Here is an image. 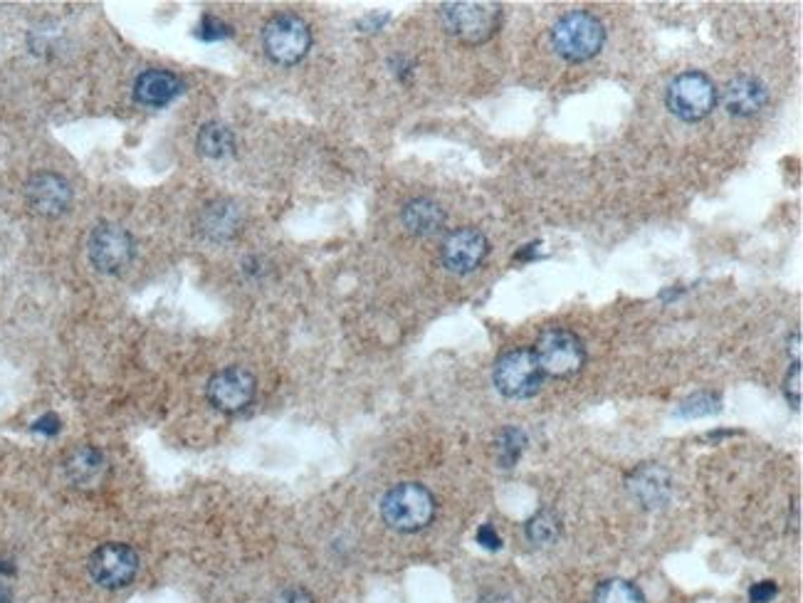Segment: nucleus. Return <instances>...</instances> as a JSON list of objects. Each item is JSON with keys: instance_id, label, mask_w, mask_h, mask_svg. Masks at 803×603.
<instances>
[{"instance_id": "nucleus-1", "label": "nucleus", "mask_w": 803, "mask_h": 603, "mask_svg": "<svg viewBox=\"0 0 803 603\" xmlns=\"http://www.w3.org/2000/svg\"><path fill=\"white\" fill-rule=\"evenodd\" d=\"M606 43V28L596 15L586 10H574L559 18L551 28V45L554 53L566 63H586L596 57Z\"/></svg>"}, {"instance_id": "nucleus-2", "label": "nucleus", "mask_w": 803, "mask_h": 603, "mask_svg": "<svg viewBox=\"0 0 803 603\" xmlns=\"http://www.w3.org/2000/svg\"><path fill=\"white\" fill-rule=\"evenodd\" d=\"M381 517L396 531H418L436 517V497L418 482L391 487L381 500Z\"/></svg>"}, {"instance_id": "nucleus-3", "label": "nucleus", "mask_w": 803, "mask_h": 603, "mask_svg": "<svg viewBox=\"0 0 803 603\" xmlns=\"http://www.w3.org/2000/svg\"><path fill=\"white\" fill-rule=\"evenodd\" d=\"M502 10L495 3H446L440 20L448 35L465 45H480L497 33Z\"/></svg>"}, {"instance_id": "nucleus-4", "label": "nucleus", "mask_w": 803, "mask_h": 603, "mask_svg": "<svg viewBox=\"0 0 803 603\" xmlns=\"http://www.w3.org/2000/svg\"><path fill=\"white\" fill-rule=\"evenodd\" d=\"M666 105L682 122H700L717 107V87L705 73H682L670 83Z\"/></svg>"}, {"instance_id": "nucleus-5", "label": "nucleus", "mask_w": 803, "mask_h": 603, "mask_svg": "<svg viewBox=\"0 0 803 603\" xmlns=\"http://www.w3.org/2000/svg\"><path fill=\"white\" fill-rule=\"evenodd\" d=\"M263 47L273 63L285 67L297 65L312 47V30L299 15H277L263 30Z\"/></svg>"}, {"instance_id": "nucleus-6", "label": "nucleus", "mask_w": 803, "mask_h": 603, "mask_svg": "<svg viewBox=\"0 0 803 603\" xmlns=\"http://www.w3.org/2000/svg\"><path fill=\"white\" fill-rule=\"evenodd\" d=\"M492 379H495V386L502 396L521 401L539 394L544 374H541L535 351L512 349L497 359Z\"/></svg>"}, {"instance_id": "nucleus-7", "label": "nucleus", "mask_w": 803, "mask_h": 603, "mask_svg": "<svg viewBox=\"0 0 803 603\" xmlns=\"http://www.w3.org/2000/svg\"><path fill=\"white\" fill-rule=\"evenodd\" d=\"M535 357L541 366V374L549 379H569L579 374L586 364V349L574 331L549 329L539 337Z\"/></svg>"}, {"instance_id": "nucleus-8", "label": "nucleus", "mask_w": 803, "mask_h": 603, "mask_svg": "<svg viewBox=\"0 0 803 603\" xmlns=\"http://www.w3.org/2000/svg\"><path fill=\"white\" fill-rule=\"evenodd\" d=\"M89 260L99 273L117 275L134 260V238L117 223H99L89 235Z\"/></svg>"}, {"instance_id": "nucleus-9", "label": "nucleus", "mask_w": 803, "mask_h": 603, "mask_svg": "<svg viewBox=\"0 0 803 603\" xmlns=\"http://www.w3.org/2000/svg\"><path fill=\"white\" fill-rule=\"evenodd\" d=\"M255 376L243 366H228L208 381V401L223 414H238L255 398Z\"/></svg>"}, {"instance_id": "nucleus-10", "label": "nucleus", "mask_w": 803, "mask_h": 603, "mask_svg": "<svg viewBox=\"0 0 803 603\" xmlns=\"http://www.w3.org/2000/svg\"><path fill=\"white\" fill-rule=\"evenodd\" d=\"M139 571V557L127 545H102L89 557V574L105 589H122L132 584Z\"/></svg>"}, {"instance_id": "nucleus-11", "label": "nucleus", "mask_w": 803, "mask_h": 603, "mask_svg": "<svg viewBox=\"0 0 803 603\" xmlns=\"http://www.w3.org/2000/svg\"><path fill=\"white\" fill-rule=\"evenodd\" d=\"M490 253L487 238L480 233L477 228H458L453 233H448L443 250H440V257H443V265L455 275H468L475 273V270L485 263Z\"/></svg>"}, {"instance_id": "nucleus-12", "label": "nucleus", "mask_w": 803, "mask_h": 603, "mask_svg": "<svg viewBox=\"0 0 803 603\" xmlns=\"http://www.w3.org/2000/svg\"><path fill=\"white\" fill-rule=\"evenodd\" d=\"M25 200L37 216L57 218L73 204V188L63 176L43 171V174H35L28 180Z\"/></svg>"}, {"instance_id": "nucleus-13", "label": "nucleus", "mask_w": 803, "mask_h": 603, "mask_svg": "<svg viewBox=\"0 0 803 603\" xmlns=\"http://www.w3.org/2000/svg\"><path fill=\"white\" fill-rule=\"evenodd\" d=\"M198 230L213 243H228L243 230V210L233 200H213L200 210Z\"/></svg>"}, {"instance_id": "nucleus-14", "label": "nucleus", "mask_w": 803, "mask_h": 603, "mask_svg": "<svg viewBox=\"0 0 803 603\" xmlns=\"http://www.w3.org/2000/svg\"><path fill=\"white\" fill-rule=\"evenodd\" d=\"M769 99L767 85L757 77H735L722 89V107L732 117H755L765 109Z\"/></svg>"}, {"instance_id": "nucleus-15", "label": "nucleus", "mask_w": 803, "mask_h": 603, "mask_svg": "<svg viewBox=\"0 0 803 603\" xmlns=\"http://www.w3.org/2000/svg\"><path fill=\"white\" fill-rule=\"evenodd\" d=\"M184 79L168 73V69H146L136 77L134 97L139 105L144 107H166L174 102L176 97L184 95Z\"/></svg>"}, {"instance_id": "nucleus-16", "label": "nucleus", "mask_w": 803, "mask_h": 603, "mask_svg": "<svg viewBox=\"0 0 803 603\" xmlns=\"http://www.w3.org/2000/svg\"><path fill=\"white\" fill-rule=\"evenodd\" d=\"M628 490L642 507H662L670 500L672 480L658 465H642L628 480Z\"/></svg>"}, {"instance_id": "nucleus-17", "label": "nucleus", "mask_w": 803, "mask_h": 603, "mask_svg": "<svg viewBox=\"0 0 803 603\" xmlns=\"http://www.w3.org/2000/svg\"><path fill=\"white\" fill-rule=\"evenodd\" d=\"M400 220H404L408 233L426 238V235H436L443 230L446 210L440 208L436 200L416 198V200H410V204H406L404 213H400Z\"/></svg>"}, {"instance_id": "nucleus-18", "label": "nucleus", "mask_w": 803, "mask_h": 603, "mask_svg": "<svg viewBox=\"0 0 803 603\" xmlns=\"http://www.w3.org/2000/svg\"><path fill=\"white\" fill-rule=\"evenodd\" d=\"M196 146L206 158H228L235 151V134L223 122H208L200 127Z\"/></svg>"}, {"instance_id": "nucleus-19", "label": "nucleus", "mask_w": 803, "mask_h": 603, "mask_svg": "<svg viewBox=\"0 0 803 603\" xmlns=\"http://www.w3.org/2000/svg\"><path fill=\"white\" fill-rule=\"evenodd\" d=\"M67 472L79 487L95 485L99 475L105 472V458L102 452L95 448H79L73 458L67 462Z\"/></svg>"}, {"instance_id": "nucleus-20", "label": "nucleus", "mask_w": 803, "mask_h": 603, "mask_svg": "<svg viewBox=\"0 0 803 603\" xmlns=\"http://www.w3.org/2000/svg\"><path fill=\"white\" fill-rule=\"evenodd\" d=\"M594 603H646V596L640 594L636 584H630L626 579H608L598 584Z\"/></svg>"}, {"instance_id": "nucleus-21", "label": "nucleus", "mask_w": 803, "mask_h": 603, "mask_svg": "<svg viewBox=\"0 0 803 603\" xmlns=\"http://www.w3.org/2000/svg\"><path fill=\"white\" fill-rule=\"evenodd\" d=\"M559 531H561L559 517L549 509H541L539 515H535L527 522V539L531 541V545L547 547V545H551V541L559 539Z\"/></svg>"}, {"instance_id": "nucleus-22", "label": "nucleus", "mask_w": 803, "mask_h": 603, "mask_svg": "<svg viewBox=\"0 0 803 603\" xmlns=\"http://www.w3.org/2000/svg\"><path fill=\"white\" fill-rule=\"evenodd\" d=\"M525 446H527L525 434H521L519 428H507L497 440V458L502 462V468L515 465V462L519 460V452L525 450Z\"/></svg>"}, {"instance_id": "nucleus-23", "label": "nucleus", "mask_w": 803, "mask_h": 603, "mask_svg": "<svg viewBox=\"0 0 803 603\" xmlns=\"http://www.w3.org/2000/svg\"><path fill=\"white\" fill-rule=\"evenodd\" d=\"M722 401L715 394H695L678 406V416L682 418H705L712 414H719Z\"/></svg>"}, {"instance_id": "nucleus-24", "label": "nucleus", "mask_w": 803, "mask_h": 603, "mask_svg": "<svg viewBox=\"0 0 803 603\" xmlns=\"http://www.w3.org/2000/svg\"><path fill=\"white\" fill-rule=\"evenodd\" d=\"M194 35H196L198 40H204V43H218V40H228L230 35H233V28L226 25L223 20L206 15V18L200 20V23L196 25Z\"/></svg>"}, {"instance_id": "nucleus-25", "label": "nucleus", "mask_w": 803, "mask_h": 603, "mask_svg": "<svg viewBox=\"0 0 803 603\" xmlns=\"http://www.w3.org/2000/svg\"><path fill=\"white\" fill-rule=\"evenodd\" d=\"M784 394L791 406L801 408V361H794V366L789 369V374L784 379Z\"/></svg>"}, {"instance_id": "nucleus-26", "label": "nucleus", "mask_w": 803, "mask_h": 603, "mask_svg": "<svg viewBox=\"0 0 803 603\" xmlns=\"http://www.w3.org/2000/svg\"><path fill=\"white\" fill-rule=\"evenodd\" d=\"M779 594L777 581H757L755 586L749 589V603H771Z\"/></svg>"}, {"instance_id": "nucleus-27", "label": "nucleus", "mask_w": 803, "mask_h": 603, "mask_svg": "<svg viewBox=\"0 0 803 603\" xmlns=\"http://www.w3.org/2000/svg\"><path fill=\"white\" fill-rule=\"evenodd\" d=\"M477 545L485 547L487 551L502 549V539H499V535L495 531V527H492V525H482L477 529Z\"/></svg>"}, {"instance_id": "nucleus-28", "label": "nucleus", "mask_w": 803, "mask_h": 603, "mask_svg": "<svg viewBox=\"0 0 803 603\" xmlns=\"http://www.w3.org/2000/svg\"><path fill=\"white\" fill-rule=\"evenodd\" d=\"M273 603H312V596L307 594L305 589H285L273 599Z\"/></svg>"}, {"instance_id": "nucleus-29", "label": "nucleus", "mask_w": 803, "mask_h": 603, "mask_svg": "<svg viewBox=\"0 0 803 603\" xmlns=\"http://www.w3.org/2000/svg\"><path fill=\"white\" fill-rule=\"evenodd\" d=\"M33 430H35V434H43V436H55L59 430V418L53 416V414L37 418L33 424Z\"/></svg>"}, {"instance_id": "nucleus-30", "label": "nucleus", "mask_w": 803, "mask_h": 603, "mask_svg": "<svg viewBox=\"0 0 803 603\" xmlns=\"http://www.w3.org/2000/svg\"><path fill=\"white\" fill-rule=\"evenodd\" d=\"M384 23H388V13H374V15H366L364 20H361V23H359V28H364V30H381V25H384Z\"/></svg>"}, {"instance_id": "nucleus-31", "label": "nucleus", "mask_w": 803, "mask_h": 603, "mask_svg": "<svg viewBox=\"0 0 803 603\" xmlns=\"http://www.w3.org/2000/svg\"><path fill=\"white\" fill-rule=\"evenodd\" d=\"M480 603H515V601H512L505 594H487V596L480 599Z\"/></svg>"}, {"instance_id": "nucleus-32", "label": "nucleus", "mask_w": 803, "mask_h": 603, "mask_svg": "<svg viewBox=\"0 0 803 603\" xmlns=\"http://www.w3.org/2000/svg\"><path fill=\"white\" fill-rule=\"evenodd\" d=\"M537 248L539 245H525V250H521V253H517L515 260H529V257H535L537 255Z\"/></svg>"}, {"instance_id": "nucleus-33", "label": "nucleus", "mask_w": 803, "mask_h": 603, "mask_svg": "<svg viewBox=\"0 0 803 603\" xmlns=\"http://www.w3.org/2000/svg\"><path fill=\"white\" fill-rule=\"evenodd\" d=\"M0 603H13V596H10V591L6 586H0Z\"/></svg>"}]
</instances>
